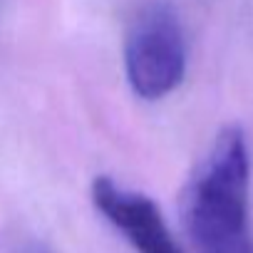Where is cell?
<instances>
[{
  "label": "cell",
  "mask_w": 253,
  "mask_h": 253,
  "mask_svg": "<svg viewBox=\"0 0 253 253\" xmlns=\"http://www.w3.org/2000/svg\"><path fill=\"white\" fill-rule=\"evenodd\" d=\"M251 152L238 126L221 129L189 181L184 221L196 253H253L248 233Z\"/></svg>",
  "instance_id": "6da1fadb"
},
{
  "label": "cell",
  "mask_w": 253,
  "mask_h": 253,
  "mask_svg": "<svg viewBox=\"0 0 253 253\" xmlns=\"http://www.w3.org/2000/svg\"><path fill=\"white\" fill-rule=\"evenodd\" d=\"M126 80L142 99L171 94L186 75V38L181 23L167 5L139 13L124 45Z\"/></svg>",
  "instance_id": "7a4b0ae2"
},
{
  "label": "cell",
  "mask_w": 253,
  "mask_h": 253,
  "mask_svg": "<svg viewBox=\"0 0 253 253\" xmlns=\"http://www.w3.org/2000/svg\"><path fill=\"white\" fill-rule=\"evenodd\" d=\"M92 201L137 253H181L159 206L147 194L126 189L109 176H97Z\"/></svg>",
  "instance_id": "3957f363"
},
{
  "label": "cell",
  "mask_w": 253,
  "mask_h": 253,
  "mask_svg": "<svg viewBox=\"0 0 253 253\" xmlns=\"http://www.w3.org/2000/svg\"><path fill=\"white\" fill-rule=\"evenodd\" d=\"M23 253H47V251H45L42 246H38V243H33V246H28V248H25Z\"/></svg>",
  "instance_id": "277c9868"
}]
</instances>
